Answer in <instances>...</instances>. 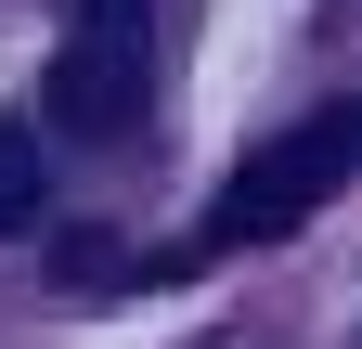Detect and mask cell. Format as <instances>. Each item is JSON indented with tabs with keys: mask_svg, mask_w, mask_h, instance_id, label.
<instances>
[{
	"mask_svg": "<svg viewBox=\"0 0 362 349\" xmlns=\"http://www.w3.org/2000/svg\"><path fill=\"white\" fill-rule=\"evenodd\" d=\"M362 168V117L349 104H324V117H298L285 143H259L233 182H220V207H207V246L233 259V246H285L298 220H324L337 207V182Z\"/></svg>",
	"mask_w": 362,
	"mask_h": 349,
	"instance_id": "1",
	"label": "cell"
},
{
	"mask_svg": "<svg viewBox=\"0 0 362 349\" xmlns=\"http://www.w3.org/2000/svg\"><path fill=\"white\" fill-rule=\"evenodd\" d=\"M143 104H156V13H78V39L52 52V129L117 143Z\"/></svg>",
	"mask_w": 362,
	"mask_h": 349,
	"instance_id": "2",
	"label": "cell"
},
{
	"mask_svg": "<svg viewBox=\"0 0 362 349\" xmlns=\"http://www.w3.org/2000/svg\"><path fill=\"white\" fill-rule=\"evenodd\" d=\"M39 207H52V168H39V129L0 117V233H26Z\"/></svg>",
	"mask_w": 362,
	"mask_h": 349,
	"instance_id": "3",
	"label": "cell"
},
{
	"mask_svg": "<svg viewBox=\"0 0 362 349\" xmlns=\"http://www.w3.org/2000/svg\"><path fill=\"white\" fill-rule=\"evenodd\" d=\"M78 13H156V0H78Z\"/></svg>",
	"mask_w": 362,
	"mask_h": 349,
	"instance_id": "4",
	"label": "cell"
}]
</instances>
